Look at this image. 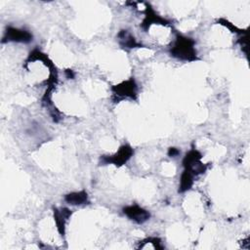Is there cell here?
I'll list each match as a JSON object with an SVG mask.
<instances>
[{"label":"cell","mask_w":250,"mask_h":250,"mask_svg":"<svg viewBox=\"0 0 250 250\" xmlns=\"http://www.w3.org/2000/svg\"><path fill=\"white\" fill-rule=\"evenodd\" d=\"M64 200L70 205H82L89 202L88 194L85 190L70 192L64 196Z\"/></svg>","instance_id":"obj_8"},{"label":"cell","mask_w":250,"mask_h":250,"mask_svg":"<svg viewBox=\"0 0 250 250\" xmlns=\"http://www.w3.org/2000/svg\"><path fill=\"white\" fill-rule=\"evenodd\" d=\"M200 159H201V154L199 151H197L195 149L189 150L186 154L184 161H183L185 170L190 172L193 176L203 174L206 171L207 166L205 164H203L200 161Z\"/></svg>","instance_id":"obj_2"},{"label":"cell","mask_w":250,"mask_h":250,"mask_svg":"<svg viewBox=\"0 0 250 250\" xmlns=\"http://www.w3.org/2000/svg\"><path fill=\"white\" fill-rule=\"evenodd\" d=\"M124 215L137 224H143L150 218V213L139 205H128L122 209Z\"/></svg>","instance_id":"obj_6"},{"label":"cell","mask_w":250,"mask_h":250,"mask_svg":"<svg viewBox=\"0 0 250 250\" xmlns=\"http://www.w3.org/2000/svg\"><path fill=\"white\" fill-rule=\"evenodd\" d=\"M170 54L172 57L181 61H195L197 59L195 41L192 38L178 35L170 49Z\"/></svg>","instance_id":"obj_1"},{"label":"cell","mask_w":250,"mask_h":250,"mask_svg":"<svg viewBox=\"0 0 250 250\" xmlns=\"http://www.w3.org/2000/svg\"><path fill=\"white\" fill-rule=\"evenodd\" d=\"M32 34L30 31L14 26H8L4 32L2 42H19L29 43L32 41Z\"/></svg>","instance_id":"obj_4"},{"label":"cell","mask_w":250,"mask_h":250,"mask_svg":"<svg viewBox=\"0 0 250 250\" xmlns=\"http://www.w3.org/2000/svg\"><path fill=\"white\" fill-rule=\"evenodd\" d=\"M118 39L120 45L124 48H135L141 46L137 42V40L132 36V34L127 30H121L118 33Z\"/></svg>","instance_id":"obj_9"},{"label":"cell","mask_w":250,"mask_h":250,"mask_svg":"<svg viewBox=\"0 0 250 250\" xmlns=\"http://www.w3.org/2000/svg\"><path fill=\"white\" fill-rule=\"evenodd\" d=\"M112 91L113 95L118 97L119 99L130 98L135 100L137 98V84L133 78L113 86Z\"/></svg>","instance_id":"obj_5"},{"label":"cell","mask_w":250,"mask_h":250,"mask_svg":"<svg viewBox=\"0 0 250 250\" xmlns=\"http://www.w3.org/2000/svg\"><path fill=\"white\" fill-rule=\"evenodd\" d=\"M133 153L134 150L129 145H123L113 155H103L101 157V163L104 165L112 163L116 166H121L131 158Z\"/></svg>","instance_id":"obj_3"},{"label":"cell","mask_w":250,"mask_h":250,"mask_svg":"<svg viewBox=\"0 0 250 250\" xmlns=\"http://www.w3.org/2000/svg\"><path fill=\"white\" fill-rule=\"evenodd\" d=\"M179 153H180V150L176 147H170L168 150V155L170 157H175V156L179 155Z\"/></svg>","instance_id":"obj_11"},{"label":"cell","mask_w":250,"mask_h":250,"mask_svg":"<svg viewBox=\"0 0 250 250\" xmlns=\"http://www.w3.org/2000/svg\"><path fill=\"white\" fill-rule=\"evenodd\" d=\"M193 175L185 170L181 176V180H180V186H179V192H184V191H187L188 190L192 184H193Z\"/></svg>","instance_id":"obj_10"},{"label":"cell","mask_w":250,"mask_h":250,"mask_svg":"<svg viewBox=\"0 0 250 250\" xmlns=\"http://www.w3.org/2000/svg\"><path fill=\"white\" fill-rule=\"evenodd\" d=\"M71 212L67 209V208H62L61 210L55 209L54 210V218H55V222L58 228V230L60 231V233L62 235L64 232V226H65V222L68 220V218L70 217Z\"/></svg>","instance_id":"obj_7"}]
</instances>
